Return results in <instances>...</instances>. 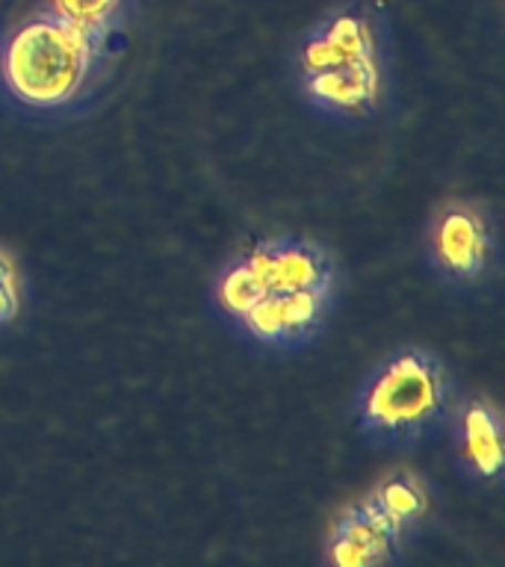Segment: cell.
<instances>
[{
    "label": "cell",
    "instance_id": "5b68a950",
    "mask_svg": "<svg viewBox=\"0 0 505 567\" xmlns=\"http://www.w3.org/2000/svg\"><path fill=\"white\" fill-rule=\"evenodd\" d=\"M402 535V523L390 517L375 496L358 499L337 514L328 535V561L340 567L384 565L393 558Z\"/></svg>",
    "mask_w": 505,
    "mask_h": 567
},
{
    "label": "cell",
    "instance_id": "8992f818",
    "mask_svg": "<svg viewBox=\"0 0 505 567\" xmlns=\"http://www.w3.org/2000/svg\"><path fill=\"white\" fill-rule=\"evenodd\" d=\"M434 264L452 278H476L491 255V230L485 216L467 204H450L432 225Z\"/></svg>",
    "mask_w": 505,
    "mask_h": 567
},
{
    "label": "cell",
    "instance_id": "277c9868",
    "mask_svg": "<svg viewBox=\"0 0 505 567\" xmlns=\"http://www.w3.org/2000/svg\"><path fill=\"white\" fill-rule=\"evenodd\" d=\"M450 388L441 361L420 349L393 354L372 372L361 399V429L381 441H414L446 414Z\"/></svg>",
    "mask_w": 505,
    "mask_h": 567
},
{
    "label": "cell",
    "instance_id": "9c48e42d",
    "mask_svg": "<svg viewBox=\"0 0 505 567\" xmlns=\"http://www.w3.org/2000/svg\"><path fill=\"white\" fill-rule=\"evenodd\" d=\"M115 9H118V0H51V12L83 30L97 48L104 42L106 24L115 16Z\"/></svg>",
    "mask_w": 505,
    "mask_h": 567
},
{
    "label": "cell",
    "instance_id": "7a4b0ae2",
    "mask_svg": "<svg viewBox=\"0 0 505 567\" xmlns=\"http://www.w3.org/2000/svg\"><path fill=\"white\" fill-rule=\"evenodd\" d=\"M97 51L83 30L56 12H44L9 35L0 51V74L21 104L53 110L80 95Z\"/></svg>",
    "mask_w": 505,
    "mask_h": 567
},
{
    "label": "cell",
    "instance_id": "ba28073f",
    "mask_svg": "<svg viewBox=\"0 0 505 567\" xmlns=\"http://www.w3.org/2000/svg\"><path fill=\"white\" fill-rule=\"evenodd\" d=\"M372 496H375L381 508H384L390 517H396L402 526H405V523H414L416 517H423L425 505H429L423 485H420L414 476H408V473H396V476L384 478V482L372 491Z\"/></svg>",
    "mask_w": 505,
    "mask_h": 567
},
{
    "label": "cell",
    "instance_id": "52a82bcc",
    "mask_svg": "<svg viewBox=\"0 0 505 567\" xmlns=\"http://www.w3.org/2000/svg\"><path fill=\"white\" fill-rule=\"evenodd\" d=\"M458 443L461 455L476 476H499V470H503V429H499V414L491 402L476 399V402L464 405L458 420Z\"/></svg>",
    "mask_w": 505,
    "mask_h": 567
},
{
    "label": "cell",
    "instance_id": "6da1fadb",
    "mask_svg": "<svg viewBox=\"0 0 505 567\" xmlns=\"http://www.w3.org/2000/svg\"><path fill=\"white\" fill-rule=\"evenodd\" d=\"M331 284L334 264L319 246L264 239L221 272L219 305L257 340L292 346L319 328Z\"/></svg>",
    "mask_w": 505,
    "mask_h": 567
},
{
    "label": "cell",
    "instance_id": "3957f363",
    "mask_svg": "<svg viewBox=\"0 0 505 567\" xmlns=\"http://www.w3.org/2000/svg\"><path fill=\"white\" fill-rule=\"evenodd\" d=\"M301 83L310 104L334 115H367L379 101L381 74L370 24L337 16L301 44Z\"/></svg>",
    "mask_w": 505,
    "mask_h": 567
},
{
    "label": "cell",
    "instance_id": "30bf717a",
    "mask_svg": "<svg viewBox=\"0 0 505 567\" xmlns=\"http://www.w3.org/2000/svg\"><path fill=\"white\" fill-rule=\"evenodd\" d=\"M18 272L12 257L7 251H0V322H9V319L18 313Z\"/></svg>",
    "mask_w": 505,
    "mask_h": 567
}]
</instances>
